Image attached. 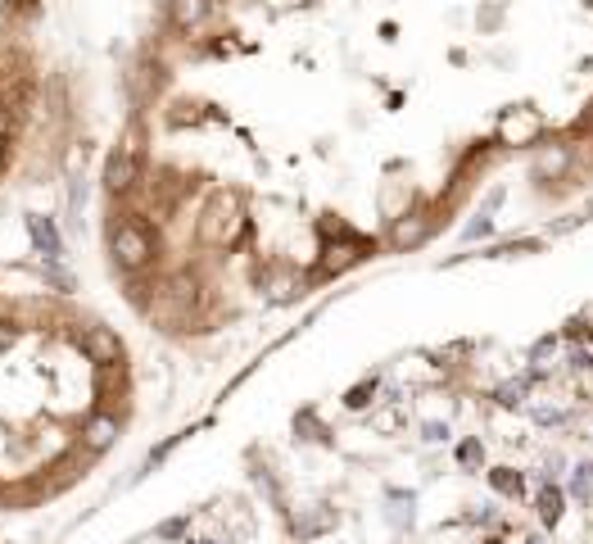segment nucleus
<instances>
[{
    "label": "nucleus",
    "instance_id": "f257e3e1",
    "mask_svg": "<svg viewBox=\"0 0 593 544\" xmlns=\"http://www.w3.org/2000/svg\"><path fill=\"white\" fill-rule=\"evenodd\" d=\"M593 209V0H145L100 290L172 418L331 296Z\"/></svg>",
    "mask_w": 593,
    "mask_h": 544
},
{
    "label": "nucleus",
    "instance_id": "f03ea898",
    "mask_svg": "<svg viewBox=\"0 0 593 544\" xmlns=\"http://www.w3.org/2000/svg\"><path fill=\"white\" fill-rule=\"evenodd\" d=\"M46 544H593V209L331 296Z\"/></svg>",
    "mask_w": 593,
    "mask_h": 544
},
{
    "label": "nucleus",
    "instance_id": "7ed1b4c3",
    "mask_svg": "<svg viewBox=\"0 0 593 544\" xmlns=\"http://www.w3.org/2000/svg\"><path fill=\"white\" fill-rule=\"evenodd\" d=\"M172 422L91 268L0 245V531L46 544Z\"/></svg>",
    "mask_w": 593,
    "mask_h": 544
},
{
    "label": "nucleus",
    "instance_id": "20e7f679",
    "mask_svg": "<svg viewBox=\"0 0 593 544\" xmlns=\"http://www.w3.org/2000/svg\"><path fill=\"white\" fill-rule=\"evenodd\" d=\"M114 114V46L55 0H0V245L91 259V196Z\"/></svg>",
    "mask_w": 593,
    "mask_h": 544
},
{
    "label": "nucleus",
    "instance_id": "39448f33",
    "mask_svg": "<svg viewBox=\"0 0 593 544\" xmlns=\"http://www.w3.org/2000/svg\"><path fill=\"white\" fill-rule=\"evenodd\" d=\"M0 544H14V540H10V535H5V531H0Z\"/></svg>",
    "mask_w": 593,
    "mask_h": 544
}]
</instances>
